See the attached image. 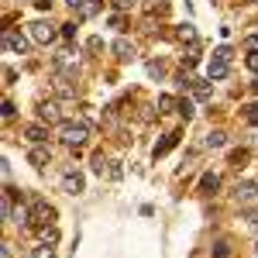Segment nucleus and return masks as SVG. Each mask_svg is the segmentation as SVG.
<instances>
[{
  "instance_id": "20e7f679",
  "label": "nucleus",
  "mask_w": 258,
  "mask_h": 258,
  "mask_svg": "<svg viewBox=\"0 0 258 258\" xmlns=\"http://www.w3.org/2000/svg\"><path fill=\"white\" fill-rule=\"evenodd\" d=\"M0 45H4V52H11V55H28V48H31V41L24 38V35H18V31H4V38H0Z\"/></svg>"
},
{
  "instance_id": "423d86ee",
  "label": "nucleus",
  "mask_w": 258,
  "mask_h": 258,
  "mask_svg": "<svg viewBox=\"0 0 258 258\" xmlns=\"http://www.w3.org/2000/svg\"><path fill=\"white\" fill-rule=\"evenodd\" d=\"M110 52H114V59H117V62H131V59H135V45H131L127 38H117L114 45H110Z\"/></svg>"
},
{
  "instance_id": "6e6552de",
  "label": "nucleus",
  "mask_w": 258,
  "mask_h": 258,
  "mask_svg": "<svg viewBox=\"0 0 258 258\" xmlns=\"http://www.w3.org/2000/svg\"><path fill=\"white\" fill-rule=\"evenodd\" d=\"M28 162H31L35 169H45V165L52 162V152H48V148H41V145H35V148L28 152Z\"/></svg>"
},
{
  "instance_id": "393cba45",
  "label": "nucleus",
  "mask_w": 258,
  "mask_h": 258,
  "mask_svg": "<svg viewBox=\"0 0 258 258\" xmlns=\"http://www.w3.org/2000/svg\"><path fill=\"white\" fill-rule=\"evenodd\" d=\"M244 117L251 120V124H258V103H251V107H248V114H244Z\"/></svg>"
},
{
  "instance_id": "f257e3e1",
  "label": "nucleus",
  "mask_w": 258,
  "mask_h": 258,
  "mask_svg": "<svg viewBox=\"0 0 258 258\" xmlns=\"http://www.w3.org/2000/svg\"><path fill=\"white\" fill-rule=\"evenodd\" d=\"M90 141V124L86 120H69L62 124V145L66 148H83Z\"/></svg>"
},
{
  "instance_id": "7c9ffc66",
  "label": "nucleus",
  "mask_w": 258,
  "mask_h": 258,
  "mask_svg": "<svg viewBox=\"0 0 258 258\" xmlns=\"http://www.w3.org/2000/svg\"><path fill=\"white\" fill-rule=\"evenodd\" d=\"M214 55H217V59H227V62H231V48L224 45V48H217V52H214Z\"/></svg>"
},
{
  "instance_id": "c85d7f7f",
  "label": "nucleus",
  "mask_w": 258,
  "mask_h": 258,
  "mask_svg": "<svg viewBox=\"0 0 258 258\" xmlns=\"http://www.w3.org/2000/svg\"><path fill=\"white\" fill-rule=\"evenodd\" d=\"M244 48H248V52H258V35H251V38L244 41Z\"/></svg>"
},
{
  "instance_id": "39448f33",
  "label": "nucleus",
  "mask_w": 258,
  "mask_h": 258,
  "mask_svg": "<svg viewBox=\"0 0 258 258\" xmlns=\"http://www.w3.org/2000/svg\"><path fill=\"white\" fill-rule=\"evenodd\" d=\"M38 120L41 124H59L62 120V110L55 100H38Z\"/></svg>"
},
{
  "instance_id": "aec40b11",
  "label": "nucleus",
  "mask_w": 258,
  "mask_h": 258,
  "mask_svg": "<svg viewBox=\"0 0 258 258\" xmlns=\"http://www.w3.org/2000/svg\"><path fill=\"white\" fill-rule=\"evenodd\" d=\"M244 220H248V224L258 231V207H244Z\"/></svg>"
},
{
  "instance_id": "a211bd4d",
  "label": "nucleus",
  "mask_w": 258,
  "mask_h": 258,
  "mask_svg": "<svg viewBox=\"0 0 258 258\" xmlns=\"http://www.w3.org/2000/svg\"><path fill=\"white\" fill-rule=\"evenodd\" d=\"M214 258H231V244L227 241H217L214 244Z\"/></svg>"
},
{
  "instance_id": "0eeeda50",
  "label": "nucleus",
  "mask_w": 258,
  "mask_h": 258,
  "mask_svg": "<svg viewBox=\"0 0 258 258\" xmlns=\"http://www.w3.org/2000/svg\"><path fill=\"white\" fill-rule=\"evenodd\" d=\"M234 197H238V203H255L258 200V182H238Z\"/></svg>"
},
{
  "instance_id": "412c9836",
  "label": "nucleus",
  "mask_w": 258,
  "mask_h": 258,
  "mask_svg": "<svg viewBox=\"0 0 258 258\" xmlns=\"http://www.w3.org/2000/svg\"><path fill=\"white\" fill-rule=\"evenodd\" d=\"M172 107H176V100H172V97H159V114H169Z\"/></svg>"
},
{
  "instance_id": "f03ea898",
  "label": "nucleus",
  "mask_w": 258,
  "mask_h": 258,
  "mask_svg": "<svg viewBox=\"0 0 258 258\" xmlns=\"http://www.w3.org/2000/svg\"><path fill=\"white\" fill-rule=\"evenodd\" d=\"M28 31H31V41H38V45H52L62 35L52 21H35V24H28Z\"/></svg>"
},
{
  "instance_id": "72a5a7b5",
  "label": "nucleus",
  "mask_w": 258,
  "mask_h": 258,
  "mask_svg": "<svg viewBox=\"0 0 258 258\" xmlns=\"http://www.w3.org/2000/svg\"><path fill=\"white\" fill-rule=\"evenodd\" d=\"M114 4H117L120 11H124V7H131V4H135V0H114Z\"/></svg>"
},
{
  "instance_id": "473e14b6",
  "label": "nucleus",
  "mask_w": 258,
  "mask_h": 258,
  "mask_svg": "<svg viewBox=\"0 0 258 258\" xmlns=\"http://www.w3.org/2000/svg\"><path fill=\"white\" fill-rule=\"evenodd\" d=\"M66 4H69V7H80V11H83V7H86L90 0H66Z\"/></svg>"
},
{
  "instance_id": "4be33fe9",
  "label": "nucleus",
  "mask_w": 258,
  "mask_h": 258,
  "mask_svg": "<svg viewBox=\"0 0 258 258\" xmlns=\"http://www.w3.org/2000/svg\"><path fill=\"white\" fill-rule=\"evenodd\" d=\"M179 114L189 120V117H193V103H189V100H182V103H179Z\"/></svg>"
},
{
  "instance_id": "7ed1b4c3",
  "label": "nucleus",
  "mask_w": 258,
  "mask_h": 258,
  "mask_svg": "<svg viewBox=\"0 0 258 258\" xmlns=\"http://www.w3.org/2000/svg\"><path fill=\"white\" fill-rule=\"evenodd\" d=\"M55 220V207L48 203V200H31V227H45V224H52Z\"/></svg>"
},
{
  "instance_id": "a878e982",
  "label": "nucleus",
  "mask_w": 258,
  "mask_h": 258,
  "mask_svg": "<svg viewBox=\"0 0 258 258\" xmlns=\"http://www.w3.org/2000/svg\"><path fill=\"white\" fill-rule=\"evenodd\" d=\"M248 69L258 76V52H251V55H248Z\"/></svg>"
},
{
  "instance_id": "ddd939ff",
  "label": "nucleus",
  "mask_w": 258,
  "mask_h": 258,
  "mask_svg": "<svg viewBox=\"0 0 258 258\" xmlns=\"http://www.w3.org/2000/svg\"><path fill=\"white\" fill-rule=\"evenodd\" d=\"M176 141H179V135H176V131H172V135H165V138H162L159 145H155V159H162V155H165L169 148H176Z\"/></svg>"
},
{
  "instance_id": "c9c22d12",
  "label": "nucleus",
  "mask_w": 258,
  "mask_h": 258,
  "mask_svg": "<svg viewBox=\"0 0 258 258\" xmlns=\"http://www.w3.org/2000/svg\"><path fill=\"white\" fill-rule=\"evenodd\" d=\"M251 4H258V0H251Z\"/></svg>"
},
{
  "instance_id": "4468645a",
  "label": "nucleus",
  "mask_w": 258,
  "mask_h": 258,
  "mask_svg": "<svg viewBox=\"0 0 258 258\" xmlns=\"http://www.w3.org/2000/svg\"><path fill=\"white\" fill-rule=\"evenodd\" d=\"M203 145H207V148H224V145H227V135H224V131H210Z\"/></svg>"
},
{
  "instance_id": "9b49d317",
  "label": "nucleus",
  "mask_w": 258,
  "mask_h": 258,
  "mask_svg": "<svg viewBox=\"0 0 258 258\" xmlns=\"http://www.w3.org/2000/svg\"><path fill=\"white\" fill-rule=\"evenodd\" d=\"M24 138L31 141V145H45V141H48V131H45L41 124H28V127H24Z\"/></svg>"
},
{
  "instance_id": "c756f323",
  "label": "nucleus",
  "mask_w": 258,
  "mask_h": 258,
  "mask_svg": "<svg viewBox=\"0 0 258 258\" xmlns=\"http://www.w3.org/2000/svg\"><path fill=\"white\" fill-rule=\"evenodd\" d=\"M97 7H100V4H86V7H83L80 14H83V18H90V14H97Z\"/></svg>"
},
{
  "instance_id": "f704fd0d",
  "label": "nucleus",
  "mask_w": 258,
  "mask_h": 258,
  "mask_svg": "<svg viewBox=\"0 0 258 258\" xmlns=\"http://www.w3.org/2000/svg\"><path fill=\"white\" fill-rule=\"evenodd\" d=\"M255 258H258V244H255Z\"/></svg>"
},
{
  "instance_id": "2f4dec72",
  "label": "nucleus",
  "mask_w": 258,
  "mask_h": 258,
  "mask_svg": "<svg viewBox=\"0 0 258 258\" xmlns=\"http://www.w3.org/2000/svg\"><path fill=\"white\" fill-rule=\"evenodd\" d=\"M35 7H38V11H48V7H52V0H35Z\"/></svg>"
},
{
  "instance_id": "cd10ccee",
  "label": "nucleus",
  "mask_w": 258,
  "mask_h": 258,
  "mask_svg": "<svg viewBox=\"0 0 258 258\" xmlns=\"http://www.w3.org/2000/svg\"><path fill=\"white\" fill-rule=\"evenodd\" d=\"M76 35V24H62V38H73Z\"/></svg>"
},
{
  "instance_id": "b1692460",
  "label": "nucleus",
  "mask_w": 258,
  "mask_h": 258,
  "mask_svg": "<svg viewBox=\"0 0 258 258\" xmlns=\"http://www.w3.org/2000/svg\"><path fill=\"white\" fill-rule=\"evenodd\" d=\"M231 162H234V165H241V162H248V152H244V148H241V152H234V155H231Z\"/></svg>"
},
{
  "instance_id": "bb28decb",
  "label": "nucleus",
  "mask_w": 258,
  "mask_h": 258,
  "mask_svg": "<svg viewBox=\"0 0 258 258\" xmlns=\"http://www.w3.org/2000/svg\"><path fill=\"white\" fill-rule=\"evenodd\" d=\"M86 48H90V52H100V48H103V41H100V38H90V41H86Z\"/></svg>"
},
{
  "instance_id": "5701e85b",
  "label": "nucleus",
  "mask_w": 258,
  "mask_h": 258,
  "mask_svg": "<svg viewBox=\"0 0 258 258\" xmlns=\"http://www.w3.org/2000/svg\"><path fill=\"white\" fill-rule=\"evenodd\" d=\"M0 114H4V120H11V117H14V103H11V100H4V110H0Z\"/></svg>"
},
{
  "instance_id": "f8f14e48",
  "label": "nucleus",
  "mask_w": 258,
  "mask_h": 258,
  "mask_svg": "<svg viewBox=\"0 0 258 258\" xmlns=\"http://www.w3.org/2000/svg\"><path fill=\"white\" fill-rule=\"evenodd\" d=\"M220 189V176L217 172H207V176L200 179V193H217Z\"/></svg>"
},
{
  "instance_id": "2eb2a0df",
  "label": "nucleus",
  "mask_w": 258,
  "mask_h": 258,
  "mask_svg": "<svg viewBox=\"0 0 258 258\" xmlns=\"http://www.w3.org/2000/svg\"><path fill=\"white\" fill-rule=\"evenodd\" d=\"M176 35H179V41H189V45H197V31H193V24H182Z\"/></svg>"
},
{
  "instance_id": "6ab92c4d",
  "label": "nucleus",
  "mask_w": 258,
  "mask_h": 258,
  "mask_svg": "<svg viewBox=\"0 0 258 258\" xmlns=\"http://www.w3.org/2000/svg\"><path fill=\"white\" fill-rule=\"evenodd\" d=\"M31 258H55V251H52V244H38V248L31 251Z\"/></svg>"
},
{
  "instance_id": "dca6fc26",
  "label": "nucleus",
  "mask_w": 258,
  "mask_h": 258,
  "mask_svg": "<svg viewBox=\"0 0 258 258\" xmlns=\"http://www.w3.org/2000/svg\"><path fill=\"white\" fill-rule=\"evenodd\" d=\"M38 234H41V244H55V241H59V231H55V227H48V224L41 227Z\"/></svg>"
},
{
  "instance_id": "1a4fd4ad",
  "label": "nucleus",
  "mask_w": 258,
  "mask_h": 258,
  "mask_svg": "<svg viewBox=\"0 0 258 258\" xmlns=\"http://www.w3.org/2000/svg\"><path fill=\"white\" fill-rule=\"evenodd\" d=\"M227 69H231V62L214 55V59H210V66H207V76H210V80H224V76H227Z\"/></svg>"
},
{
  "instance_id": "f3484780",
  "label": "nucleus",
  "mask_w": 258,
  "mask_h": 258,
  "mask_svg": "<svg viewBox=\"0 0 258 258\" xmlns=\"http://www.w3.org/2000/svg\"><path fill=\"white\" fill-rule=\"evenodd\" d=\"M193 93H197V100H210V83L193 80Z\"/></svg>"
},
{
  "instance_id": "9d476101",
  "label": "nucleus",
  "mask_w": 258,
  "mask_h": 258,
  "mask_svg": "<svg viewBox=\"0 0 258 258\" xmlns=\"http://www.w3.org/2000/svg\"><path fill=\"white\" fill-rule=\"evenodd\" d=\"M83 186H86V182H83L80 172H66V176H62V189H66V193H73V197L83 193Z\"/></svg>"
}]
</instances>
